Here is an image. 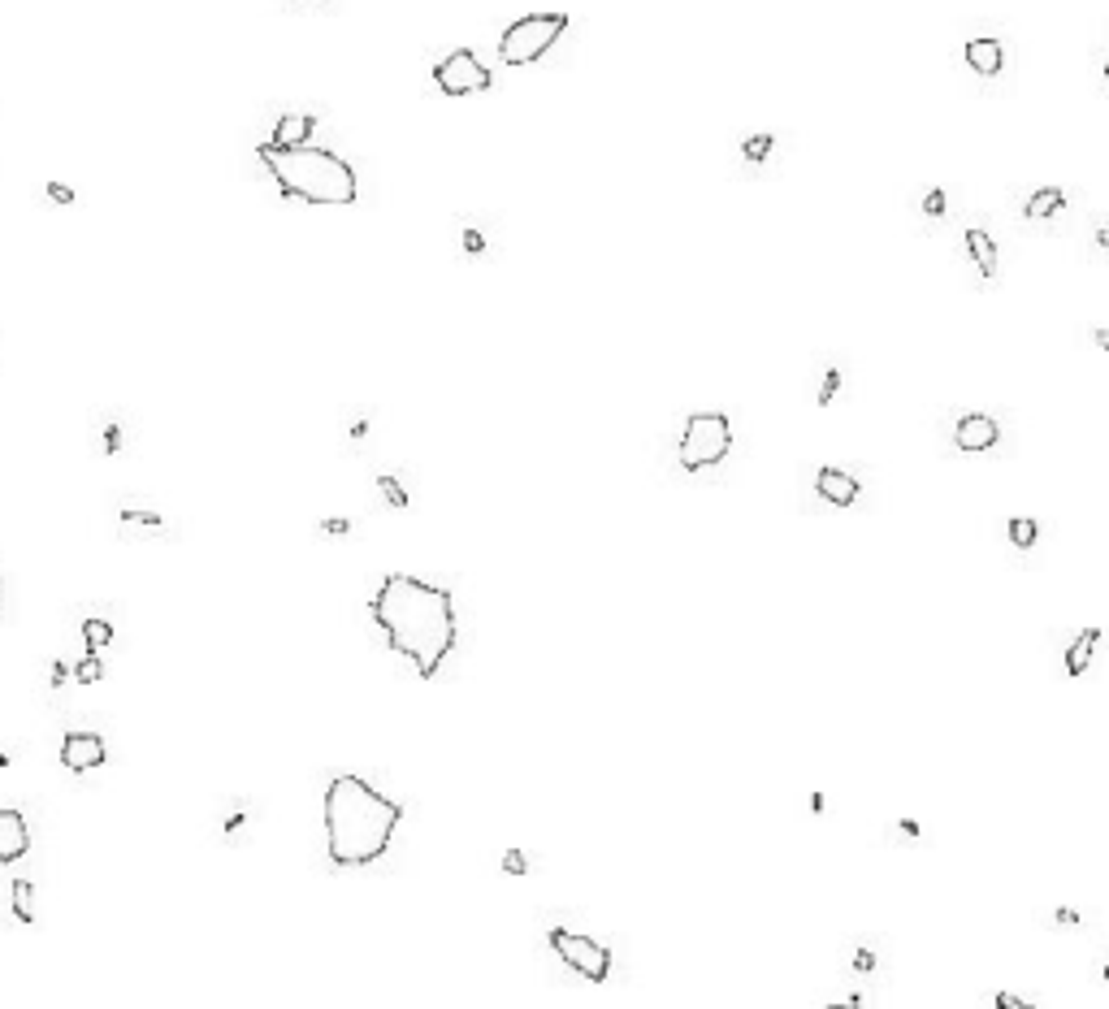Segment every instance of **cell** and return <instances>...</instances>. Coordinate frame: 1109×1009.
Wrapping results in <instances>:
<instances>
[{
	"mask_svg": "<svg viewBox=\"0 0 1109 1009\" xmlns=\"http://www.w3.org/2000/svg\"><path fill=\"white\" fill-rule=\"evenodd\" d=\"M369 607L377 628L386 633V646L399 650L416 667V676H434L442 659L455 650L460 624H455V602L447 589L390 572L369 598Z\"/></svg>",
	"mask_w": 1109,
	"mask_h": 1009,
	"instance_id": "6da1fadb",
	"label": "cell"
},
{
	"mask_svg": "<svg viewBox=\"0 0 1109 1009\" xmlns=\"http://www.w3.org/2000/svg\"><path fill=\"white\" fill-rule=\"evenodd\" d=\"M403 810L360 776H338L325 789V841L338 867H364L390 849Z\"/></svg>",
	"mask_w": 1109,
	"mask_h": 1009,
	"instance_id": "7a4b0ae2",
	"label": "cell"
},
{
	"mask_svg": "<svg viewBox=\"0 0 1109 1009\" xmlns=\"http://www.w3.org/2000/svg\"><path fill=\"white\" fill-rule=\"evenodd\" d=\"M260 165L269 169V178L282 187V195L304 204H356L360 195V178L343 156L330 148H312V143H299V148H278V143H260Z\"/></svg>",
	"mask_w": 1109,
	"mask_h": 1009,
	"instance_id": "3957f363",
	"label": "cell"
},
{
	"mask_svg": "<svg viewBox=\"0 0 1109 1009\" xmlns=\"http://www.w3.org/2000/svg\"><path fill=\"white\" fill-rule=\"evenodd\" d=\"M728 451H733V425H728V416L724 412H694L685 421L676 460H681L685 473H698V468H715Z\"/></svg>",
	"mask_w": 1109,
	"mask_h": 1009,
	"instance_id": "277c9868",
	"label": "cell"
},
{
	"mask_svg": "<svg viewBox=\"0 0 1109 1009\" xmlns=\"http://www.w3.org/2000/svg\"><path fill=\"white\" fill-rule=\"evenodd\" d=\"M568 31V13H529V18H516L499 39V57L503 65H529L546 57L555 48V39H564Z\"/></svg>",
	"mask_w": 1109,
	"mask_h": 1009,
	"instance_id": "5b68a950",
	"label": "cell"
},
{
	"mask_svg": "<svg viewBox=\"0 0 1109 1009\" xmlns=\"http://www.w3.org/2000/svg\"><path fill=\"white\" fill-rule=\"evenodd\" d=\"M551 949H555L559 958H564L581 979H590V984H607V975H611V953H607V945H598V940H590V936L564 932V927H559V932H551Z\"/></svg>",
	"mask_w": 1109,
	"mask_h": 1009,
	"instance_id": "8992f818",
	"label": "cell"
},
{
	"mask_svg": "<svg viewBox=\"0 0 1109 1009\" xmlns=\"http://www.w3.org/2000/svg\"><path fill=\"white\" fill-rule=\"evenodd\" d=\"M434 83L447 91V96H477V91H486L494 78L473 52L460 48V52H451V57H442L434 65Z\"/></svg>",
	"mask_w": 1109,
	"mask_h": 1009,
	"instance_id": "52a82bcc",
	"label": "cell"
},
{
	"mask_svg": "<svg viewBox=\"0 0 1109 1009\" xmlns=\"http://www.w3.org/2000/svg\"><path fill=\"white\" fill-rule=\"evenodd\" d=\"M954 442H958V451H971V455L993 451L997 442H1001V425L993 421V416H984V412H967L958 421V429H954Z\"/></svg>",
	"mask_w": 1109,
	"mask_h": 1009,
	"instance_id": "ba28073f",
	"label": "cell"
},
{
	"mask_svg": "<svg viewBox=\"0 0 1109 1009\" xmlns=\"http://www.w3.org/2000/svg\"><path fill=\"white\" fill-rule=\"evenodd\" d=\"M104 763V741L96 732H70L61 741V767L65 771H91Z\"/></svg>",
	"mask_w": 1109,
	"mask_h": 1009,
	"instance_id": "9c48e42d",
	"label": "cell"
},
{
	"mask_svg": "<svg viewBox=\"0 0 1109 1009\" xmlns=\"http://www.w3.org/2000/svg\"><path fill=\"white\" fill-rule=\"evenodd\" d=\"M815 494L832 507H854L858 494H863V486H858L854 473H845V468H819L815 477Z\"/></svg>",
	"mask_w": 1109,
	"mask_h": 1009,
	"instance_id": "30bf717a",
	"label": "cell"
},
{
	"mask_svg": "<svg viewBox=\"0 0 1109 1009\" xmlns=\"http://www.w3.org/2000/svg\"><path fill=\"white\" fill-rule=\"evenodd\" d=\"M962 57H967L971 74H980V78H997L1001 70H1006V44H1001V39H993V35H984V39H967Z\"/></svg>",
	"mask_w": 1109,
	"mask_h": 1009,
	"instance_id": "8fae6325",
	"label": "cell"
},
{
	"mask_svg": "<svg viewBox=\"0 0 1109 1009\" xmlns=\"http://www.w3.org/2000/svg\"><path fill=\"white\" fill-rule=\"evenodd\" d=\"M26 849H31V832H26V819L18 810L0 806V862H18Z\"/></svg>",
	"mask_w": 1109,
	"mask_h": 1009,
	"instance_id": "7c38bea8",
	"label": "cell"
},
{
	"mask_svg": "<svg viewBox=\"0 0 1109 1009\" xmlns=\"http://www.w3.org/2000/svg\"><path fill=\"white\" fill-rule=\"evenodd\" d=\"M312 126H317V122H312L308 113H282L278 126H273V135H269V143H278V148H299V143H308Z\"/></svg>",
	"mask_w": 1109,
	"mask_h": 1009,
	"instance_id": "4fadbf2b",
	"label": "cell"
},
{
	"mask_svg": "<svg viewBox=\"0 0 1109 1009\" xmlns=\"http://www.w3.org/2000/svg\"><path fill=\"white\" fill-rule=\"evenodd\" d=\"M967 252L975 260V269H980L984 278H993V273H997V243H993V234L980 230V226H971L967 230Z\"/></svg>",
	"mask_w": 1109,
	"mask_h": 1009,
	"instance_id": "5bb4252c",
	"label": "cell"
},
{
	"mask_svg": "<svg viewBox=\"0 0 1109 1009\" xmlns=\"http://www.w3.org/2000/svg\"><path fill=\"white\" fill-rule=\"evenodd\" d=\"M1097 641H1101V628H1084V633L1071 641V650H1066V676H1084L1088 672Z\"/></svg>",
	"mask_w": 1109,
	"mask_h": 1009,
	"instance_id": "9a60e30c",
	"label": "cell"
},
{
	"mask_svg": "<svg viewBox=\"0 0 1109 1009\" xmlns=\"http://www.w3.org/2000/svg\"><path fill=\"white\" fill-rule=\"evenodd\" d=\"M1062 208H1066V191L1062 187H1040L1032 200L1023 204V217L1027 221H1045V217H1058Z\"/></svg>",
	"mask_w": 1109,
	"mask_h": 1009,
	"instance_id": "2e32d148",
	"label": "cell"
},
{
	"mask_svg": "<svg viewBox=\"0 0 1109 1009\" xmlns=\"http://www.w3.org/2000/svg\"><path fill=\"white\" fill-rule=\"evenodd\" d=\"M156 533H161V516H152V511H139V507L122 511V537H126V542H139V537H156Z\"/></svg>",
	"mask_w": 1109,
	"mask_h": 1009,
	"instance_id": "e0dca14e",
	"label": "cell"
},
{
	"mask_svg": "<svg viewBox=\"0 0 1109 1009\" xmlns=\"http://www.w3.org/2000/svg\"><path fill=\"white\" fill-rule=\"evenodd\" d=\"M1006 533H1010V542L1014 546H1036V537H1040V524L1032 520V516H1014L1010 524H1006Z\"/></svg>",
	"mask_w": 1109,
	"mask_h": 1009,
	"instance_id": "ac0fdd59",
	"label": "cell"
},
{
	"mask_svg": "<svg viewBox=\"0 0 1109 1009\" xmlns=\"http://www.w3.org/2000/svg\"><path fill=\"white\" fill-rule=\"evenodd\" d=\"M13 914H18V923H35V893L26 880L13 884Z\"/></svg>",
	"mask_w": 1109,
	"mask_h": 1009,
	"instance_id": "d6986e66",
	"label": "cell"
},
{
	"mask_svg": "<svg viewBox=\"0 0 1109 1009\" xmlns=\"http://www.w3.org/2000/svg\"><path fill=\"white\" fill-rule=\"evenodd\" d=\"M772 143H776L772 135H750L746 143H741V152H746V161L759 165V161H767V156H772Z\"/></svg>",
	"mask_w": 1109,
	"mask_h": 1009,
	"instance_id": "ffe728a7",
	"label": "cell"
},
{
	"mask_svg": "<svg viewBox=\"0 0 1109 1009\" xmlns=\"http://www.w3.org/2000/svg\"><path fill=\"white\" fill-rule=\"evenodd\" d=\"M83 637L100 650V646H109V641H113V624H109V620H87V624H83Z\"/></svg>",
	"mask_w": 1109,
	"mask_h": 1009,
	"instance_id": "44dd1931",
	"label": "cell"
},
{
	"mask_svg": "<svg viewBox=\"0 0 1109 1009\" xmlns=\"http://www.w3.org/2000/svg\"><path fill=\"white\" fill-rule=\"evenodd\" d=\"M100 676H104V667H100V659H96V654H87V659L74 667V680H78V685H96Z\"/></svg>",
	"mask_w": 1109,
	"mask_h": 1009,
	"instance_id": "7402d4cb",
	"label": "cell"
},
{
	"mask_svg": "<svg viewBox=\"0 0 1109 1009\" xmlns=\"http://www.w3.org/2000/svg\"><path fill=\"white\" fill-rule=\"evenodd\" d=\"M837 390H841V369H828V373H824V386H819V408H828V403L837 399Z\"/></svg>",
	"mask_w": 1109,
	"mask_h": 1009,
	"instance_id": "603a6c76",
	"label": "cell"
},
{
	"mask_svg": "<svg viewBox=\"0 0 1109 1009\" xmlns=\"http://www.w3.org/2000/svg\"><path fill=\"white\" fill-rule=\"evenodd\" d=\"M923 213H928V217H945V191H928V195H923Z\"/></svg>",
	"mask_w": 1109,
	"mask_h": 1009,
	"instance_id": "cb8c5ba5",
	"label": "cell"
},
{
	"mask_svg": "<svg viewBox=\"0 0 1109 1009\" xmlns=\"http://www.w3.org/2000/svg\"><path fill=\"white\" fill-rule=\"evenodd\" d=\"M377 486H382V494L390 499V507H408V494H403V490H399V486H395V481H390V477H382V481H377Z\"/></svg>",
	"mask_w": 1109,
	"mask_h": 1009,
	"instance_id": "d4e9b609",
	"label": "cell"
},
{
	"mask_svg": "<svg viewBox=\"0 0 1109 1009\" xmlns=\"http://www.w3.org/2000/svg\"><path fill=\"white\" fill-rule=\"evenodd\" d=\"M854 971H858V975H871V971H876V953H871V949H858Z\"/></svg>",
	"mask_w": 1109,
	"mask_h": 1009,
	"instance_id": "484cf974",
	"label": "cell"
},
{
	"mask_svg": "<svg viewBox=\"0 0 1109 1009\" xmlns=\"http://www.w3.org/2000/svg\"><path fill=\"white\" fill-rule=\"evenodd\" d=\"M503 867L512 871V875H525V854H520V849H507V858H503Z\"/></svg>",
	"mask_w": 1109,
	"mask_h": 1009,
	"instance_id": "4316f807",
	"label": "cell"
},
{
	"mask_svg": "<svg viewBox=\"0 0 1109 1009\" xmlns=\"http://www.w3.org/2000/svg\"><path fill=\"white\" fill-rule=\"evenodd\" d=\"M48 195H52L57 204H74V191L65 187V182H48Z\"/></svg>",
	"mask_w": 1109,
	"mask_h": 1009,
	"instance_id": "83f0119b",
	"label": "cell"
},
{
	"mask_svg": "<svg viewBox=\"0 0 1109 1009\" xmlns=\"http://www.w3.org/2000/svg\"><path fill=\"white\" fill-rule=\"evenodd\" d=\"M997 1005H1001V1009H1027V1001H1023V997H1014V992H1001Z\"/></svg>",
	"mask_w": 1109,
	"mask_h": 1009,
	"instance_id": "f1b7e54d",
	"label": "cell"
},
{
	"mask_svg": "<svg viewBox=\"0 0 1109 1009\" xmlns=\"http://www.w3.org/2000/svg\"><path fill=\"white\" fill-rule=\"evenodd\" d=\"M464 247H468V252H481V247H486V239H481L477 230H468V234H464Z\"/></svg>",
	"mask_w": 1109,
	"mask_h": 1009,
	"instance_id": "f546056e",
	"label": "cell"
},
{
	"mask_svg": "<svg viewBox=\"0 0 1109 1009\" xmlns=\"http://www.w3.org/2000/svg\"><path fill=\"white\" fill-rule=\"evenodd\" d=\"M1053 919H1058L1062 927H1075V923H1079V914H1075V910H1066V906H1062L1058 914H1053Z\"/></svg>",
	"mask_w": 1109,
	"mask_h": 1009,
	"instance_id": "4dcf8cb0",
	"label": "cell"
},
{
	"mask_svg": "<svg viewBox=\"0 0 1109 1009\" xmlns=\"http://www.w3.org/2000/svg\"><path fill=\"white\" fill-rule=\"evenodd\" d=\"M1097 243H1101V247H1109V226H1101V230H1097Z\"/></svg>",
	"mask_w": 1109,
	"mask_h": 1009,
	"instance_id": "1f68e13d",
	"label": "cell"
},
{
	"mask_svg": "<svg viewBox=\"0 0 1109 1009\" xmlns=\"http://www.w3.org/2000/svg\"><path fill=\"white\" fill-rule=\"evenodd\" d=\"M1097 343H1101V347H1109V330H1097Z\"/></svg>",
	"mask_w": 1109,
	"mask_h": 1009,
	"instance_id": "d6a6232c",
	"label": "cell"
},
{
	"mask_svg": "<svg viewBox=\"0 0 1109 1009\" xmlns=\"http://www.w3.org/2000/svg\"><path fill=\"white\" fill-rule=\"evenodd\" d=\"M1105 984H1109V966H1105Z\"/></svg>",
	"mask_w": 1109,
	"mask_h": 1009,
	"instance_id": "836d02e7",
	"label": "cell"
},
{
	"mask_svg": "<svg viewBox=\"0 0 1109 1009\" xmlns=\"http://www.w3.org/2000/svg\"><path fill=\"white\" fill-rule=\"evenodd\" d=\"M1105 78H1109V61H1105Z\"/></svg>",
	"mask_w": 1109,
	"mask_h": 1009,
	"instance_id": "e575fe53",
	"label": "cell"
},
{
	"mask_svg": "<svg viewBox=\"0 0 1109 1009\" xmlns=\"http://www.w3.org/2000/svg\"><path fill=\"white\" fill-rule=\"evenodd\" d=\"M0 598H5V585H0Z\"/></svg>",
	"mask_w": 1109,
	"mask_h": 1009,
	"instance_id": "d590c367",
	"label": "cell"
}]
</instances>
